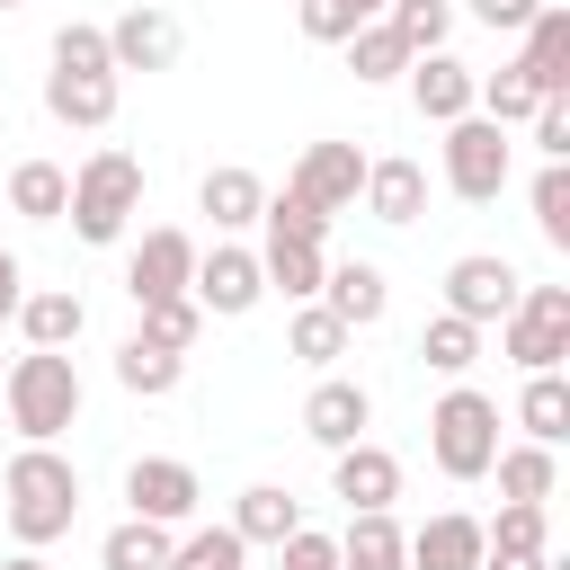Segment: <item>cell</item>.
<instances>
[{"label": "cell", "mask_w": 570, "mask_h": 570, "mask_svg": "<svg viewBox=\"0 0 570 570\" xmlns=\"http://www.w3.org/2000/svg\"><path fill=\"white\" fill-rule=\"evenodd\" d=\"M0 517H9L18 552L62 543V534H71V517H80V463H71V454H53V445H18V454H9V472H0Z\"/></svg>", "instance_id": "6da1fadb"}, {"label": "cell", "mask_w": 570, "mask_h": 570, "mask_svg": "<svg viewBox=\"0 0 570 570\" xmlns=\"http://www.w3.org/2000/svg\"><path fill=\"white\" fill-rule=\"evenodd\" d=\"M0 401H9V428L27 445H53L62 428H80V365L53 356V347H27V356H9Z\"/></svg>", "instance_id": "7a4b0ae2"}, {"label": "cell", "mask_w": 570, "mask_h": 570, "mask_svg": "<svg viewBox=\"0 0 570 570\" xmlns=\"http://www.w3.org/2000/svg\"><path fill=\"white\" fill-rule=\"evenodd\" d=\"M142 214V160L134 151H89L80 169H71V205H62V223L89 240V249H107V240H125V223Z\"/></svg>", "instance_id": "3957f363"}, {"label": "cell", "mask_w": 570, "mask_h": 570, "mask_svg": "<svg viewBox=\"0 0 570 570\" xmlns=\"http://www.w3.org/2000/svg\"><path fill=\"white\" fill-rule=\"evenodd\" d=\"M428 454L445 481H490V454H499V401L454 383L436 410H428Z\"/></svg>", "instance_id": "277c9868"}, {"label": "cell", "mask_w": 570, "mask_h": 570, "mask_svg": "<svg viewBox=\"0 0 570 570\" xmlns=\"http://www.w3.org/2000/svg\"><path fill=\"white\" fill-rule=\"evenodd\" d=\"M499 347L525 374H561V356H570V285H525L517 312L499 321Z\"/></svg>", "instance_id": "5b68a950"}, {"label": "cell", "mask_w": 570, "mask_h": 570, "mask_svg": "<svg viewBox=\"0 0 570 570\" xmlns=\"http://www.w3.org/2000/svg\"><path fill=\"white\" fill-rule=\"evenodd\" d=\"M445 187H454L463 205H490V196L508 187V125L454 116V125H445Z\"/></svg>", "instance_id": "8992f818"}, {"label": "cell", "mask_w": 570, "mask_h": 570, "mask_svg": "<svg viewBox=\"0 0 570 570\" xmlns=\"http://www.w3.org/2000/svg\"><path fill=\"white\" fill-rule=\"evenodd\" d=\"M517 294H525V276H517V258H499V249H463V258L445 267V312H454V321H472V330L508 321V312H517Z\"/></svg>", "instance_id": "52a82bcc"}, {"label": "cell", "mask_w": 570, "mask_h": 570, "mask_svg": "<svg viewBox=\"0 0 570 570\" xmlns=\"http://www.w3.org/2000/svg\"><path fill=\"white\" fill-rule=\"evenodd\" d=\"M187 294H196V312H205V321H240V312H258V294H267V276H258V249H240V240H214V249H196V276H187Z\"/></svg>", "instance_id": "ba28073f"}, {"label": "cell", "mask_w": 570, "mask_h": 570, "mask_svg": "<svg viewBox=\"0 0 570 570\" xmlns=\"http://www.w3.org/2000/svg\"><path fill=\"white\" fill-rule=\"evenodd\" d=\"M196 499H205V481H196V463H178V454H134L125 463V508L134 517H151V525H187L196 517Z\"/></svg>", "instance_id": "9c48e42d"}, {"label": "cell", "mask_w": 570, "mask_h": 570, "mask_svg": "<svg viewBox=\"0 0 570 570\" xmlns=\"http://www.w3.org/2000/svg\"><path fill=\"white\" fill-rule=\"evenodd\" d=\"M187 276H196V232H178V223H151V232L134 240V258H125V294H134V312L187 294Z\"/></svg>", "instance_id": "30bf717a"}, {"label": "cell", "mask_w": 570, "mask_h": 570, "mask_svg": "<svg viewBox=\"0 0 570 570\" xmlns=\"http://www.w3.org/2000/svg\"><path fill=\"white\" fill-rule=\"evenodd\" d=\"M178 53H187V27H178L169 9H151V0H134V9L107 27V62H116V80H125V71H178Z\"/></svg>", "instance_id": "8fae6325"}, {"label": "cell", "mask_w": 570, "mask_h": 570, "mask_svg": "<svg viewBox=\"0 0 570 570\" xmlns=\"http://www.w3.org/2000/svg\"><path fill=\"white\" fill-rule=\"evenodd\" d=\"M330 490L347 499V517H383V508L401 499V454L374 445V436H356V445L330 454Z\"/></svg>", "instance_id": "7c38bea8"}, {"label": "cell", "mask_w": 570, "mask_h": 570, "mask_svg": "<svg viewBox=\"0 0 570 570\" xmlns=\"http://www.w3.org/2000/svg\"><path fill=\"white\" fill-rule=\"evenodd\" d=\"M285 187H294L312 214H347V205L365 196V151H356V142H312Z\"/></svg>", "instance_id": "4fadbf2b"}, {"label": "cell", "mask_w": 570, "mask_h": 570, "mask_svg": "<svg viewBox=\"0 0 570 570\" xmlns=\"http://www.w3.org/2000/svg\"><path fill=\"white\" fill-rule=\"evenodd\" d=\"M365 428H374V392H365L356 374H321V383H312V401H303V436L338 454V445H356Z\"/></svg>", "instance_id": "5bb4252c"}, {"label": "cell", "mask_w": 570, "mask_h": 570, "mask_svg": "<svg viewBox=\"0 0 570 570\" xmlns=\"http://www.w3.org/2000/svg\"><path fill=\"white\" fill-rule=\"evenodd\" d=\"M517 71H525V89L534 98H570V9H534L525 18V53H517Z\"/></svg>", "instance_id": "9a60e30c"}, {"label": "cell", "mask_w": 570, "mask_h": 570, "mask_svg": "<svg viewBox=\"0 0 570 570\" xmlns=\"http://www.w3.org/2000/svg\"><path fill=\"white\" fill-rule=\"evenodd\" d=\"M401 80H410V107H419L428 125H454V116H472V89H481V71H472V62H454V53H419Z\"/></svg>", "instance_id": "2e32d148"}, {"label": "cell", "mask_w": 570, "mask_h": 570, "mask_svg": "<svg viewBox=\"0 0 570 570\" xmlns=\"http://www.w3.org/2000/svg\"><path fill=\"white\" fill-rule=\"evenodd\" d=\"M116 98H125L116 71H45V116H53V125L98 134V125H116Z\"/></svg>", "instance_id": "e0dca14e"}, {"label": "cell", "mask_w": 570, "mask_h": 570, "mask_svg": "<svg viewBox=\"0 0 570 570\" xmlns=\"http://www.w3.org/2000/svg\"><path fill=\"white\" fill-rule=\"evenodd\" d=\"M312 303H330L347 330H374V321L392 312V276H383L374 258H338V267L321 276V294H312Z\"/></svg>", "instance_id": "ac0fdd59"}, {"label": "cell", "mask_w": 570, "mask_h": 570, "mask_svg": "<svg viewBox=\"0 0 570 570\" xmlns=\"http://www.w3.org/2000/svg\"><path fill=\"white\" fill-rule=\"evenodd\" d=\"M410 570H481V517L436 508V517L410 534Z\"/></svg>", "instance_id": "d6986e66"}, {"label": "cell", "mask_w": 570, "mask_h": 570, "mask_svg": "<svg viewBox=\"0 0 570 570\" xmlns=\"http://www.w3.org/2000/svg\"><path fill=\"white\" fill-rule=\"evenodd\" d=\"M196 205L214 214V232H249V223L267 214V178H258V169H240V160H223V169H205Z\"/></svg>", "instance_id": "ffe728a7"}, {"label": "cell", "mask_w": 570, "mask_h": 570, "mask_svg": "<svg viewBox=\"0 0 570 570\" xmlns=\"http://www.w3.org/2000/svg\"><path fill=\"white\" fill-rule=\"evenodd\" d=\"M89 330V303L71 294V285H45V294H27L18 303V338L27 347H53V356H71V338Z\"/></svg>", "instance_id": "44dd1931"}, {"label": "cell", "mask_w": 570, "mask_h": 570, "mask_svg": "<svg viewBox=\"0 0 570 570\" xmlns=\"http://www.w3.org/2000/svg\"><path fill=\"white\" fill-rule=\"evenodd\" d=\"M365 214L374 223H419L428 214V169L419 160H365Z\"/></svg>", "instance_id": "7402d4cb"}, {"label": "cell", "mask_w": 570, "mask_h": 570, "mask_svg": "<svg viewBox=\"0 0 570 570\" xmlns=\"http://www.w3.org/2000/svg\"><path fill=\"white\" fill-rule=\"evenodd\" d=\"M258 276H267V294H285V303H312L321 276H330V249H321V240H267V249H258Z\"/></svg>", "instance_id": "603a6c76"}, {"label": "cell", "mask_w": 570, "mask_h": 570, "mask_svg": "<svg viewBox=\"0 0 570 570\" xmlns=\"http://www.w3.org/2000/svg\"><path fill=\"white\" fill-rule=\"evenodd\" d=\"M490 472H499V499H517V508H543L561 490V454L552 445H499Z\"/></svg>", "instance_id": "cb8c5ba5"}, {"label": "cell", "mask_w": 570, "mask_h": 570, "mask_svg": "<svg viewBox=\"0 0 570 570\" xmlns=\"http://www.w3.org/2000/svg\"><path fill=\"white\" fill-rule=\"evenodd\" d=\"M303 525V508H294V490H276V481H249L240 499H232V534L240 543H285Z\"/></svg>", "instance_id": "d4e9b609"}, {"label": "cell", "mask_w": 570, "mask_h": 570, "mask_svg": "<svg viewBox=\"0 0 570 570\" xmlns=\"http://www.w3.org/2000/svg\"><path fill=\"white\" fill-rule=\"evenodd\" d=\"M338 570H410V534L392 525V508H383V517H347Z\"/></svg>", "instance_id": "484cf974"}, {"label": "cell", "mask_w": 570, "mask_h": 570, "mask_svg": "<svg viewBox=\"0 0 570 570\" xmlns=\"http://www.w3.org/2000/svg\"><path fill=\"white\" fill-rule=\"evenodd\" d=\"M116 383H125L134 401H169V392L187 383V356H169V347H151V338H125V347H116Z\"/></svg>", "instance_id": "4316f807"}, {"label": "cell", "mask_w": 570, "mask_h": 570, "mask_svg": "<svg viewBox=\"0 0 570 570\" xmlns=\"http://www.w3.org/2000/svg\"><path fill=\"white\" fill-rule=\"evenodd\" d=\"M517 428H525V445H552V454H561V436H570V383H561V374H525Z\"/></svg>", "instance_id": "83f0119b"}, {"label": "cell", "mask_w": 570, "mask_h": 570, "mask_svg": "<svg viewBox=\"0 0 570 570\" xmlns=\"http://www.w3.org/2000/svg\"><path fill=\"white\" fill-rule=\"evenodd\" d=\"M169 525H151V517H125V525H107L98 534V570H169Z\"/></svg>", "instance_id": "f1b7e54d"}, {"label": "cell", "mask_w": 570, "mask_h": 570, "mask_svg": "<svg viewBox=\"0 0 570 570\" xmlns=\"http://www.w3.org/2000/svg\"><path fill=\"white\" fill-rule=\"evenodd\" d=\"M9 205H18L27 223H62V205H71V169H62V160H18V169H9Z\"/></svg>", "instance_id": "f546056e"}, {"label": "cell", "mask_w": 570, "mask_h": 570, "mask_svg": "<svg viewBox=\"0 0 570 570\" xmlns=\"http://www.w3.org/2000/svg\"><path fill=\"white\" fill-rule=\"evenodd\" d=\"M347 338H356V330H347L330 303H294V330H285V347H294L303 365H321V374H330V365L347 356Z\"/></svg>", "instance_id": "4dcf8cb0"}, {"label": "cell", "mask_w": 570, "mask_h": 570, "mask_svg": "<svg viewBox=\"0 0 570 570\" xmlns=\"http://www.w3.org/2000/svg\"><path fill=\"white\" fill-rule=\"evenodd\" d=\"M383 27L401 36V53H410V62H419V53H445L454 0H392V9H383Z\"/></svg>", "instance_id": "1f68e13d"}, {"label": "cell", "mask_w": 570, "mask_h": 570, "mask_svg": "<svg viewBox=\"0 0 570 570\" xmlns=\"http://www.w3.org/2000/svg\"><path fill=\"white\" fill-rule=\"evenodd\" d=\"M419 356H428L436 374H454V383H463V374L481 365V330H472V321H454V312H436V321L419 330Z\"/></svg>", "instance_id": "d6a6232c"}, {"label": "cell", "mask_w": 570, "mask_h": 570, "mask_svg": "<svg viewBox=\"0 0 570 570\" xmlns=\"http://www.w3.org/2000/svg\"><path fill=\"white\" fill-rule=\"evenodd\" d=\"M134 338H151V347H169V356H187L196 338H205V312H196V294H169V303H142V330Z\"/></svg>", "instance_id": "836d02e7"}, {"label": "cell", "mask_w": 570, "mask_h": 570, "mask_svg": "<svg viewBox=\"0 0 570 570\" xmlns=\"http://www.w3.org/2000/svg\"><path fill=\"white\" fill-rule=\"evenodd\" d=\"M347 71H356V80H401L410 53H401V36H392L383 18H365V27L347 36Z\"/></svg>", "instance_id": "e575fe53"}, {"label": "cell", "mask_w": 570, "mask_h": 570, "mask_svg": "<svg viewBox=\"0 0 570 570\" xmlns=\"http://www.w3.org/2000/svg\"><path fill=\"white\" fill-rule=\"evenodd\" d=\"M481 552H552V517H543V508H517V499H508V508H499V517L481 525Z\"/></svg>", "instance_id": "d590c367"}, {"label": "cell", "mask_w": 570, "mask_h": 570, "mask_svg": "<svg viewBox=\"0 0 570 570\" xmlns=\"http://www.w3.org/2000/svg\"><path fill=\"white\" fill-rule=\"evenodd\" d=\"M240 561H249V543L232 525H196V534L169 543V570H240Z\"/></svg>", "instance_id": "8d00e7d4"}, {"label": "cell", "mask_w": 570, "mask_h": 570, "mask_svg": "<svg viewBox=\"0 0 570 570\" xmlns=\"http://www.w3.org/2000/svg\"><path fill=\"white\" fill-rule=\"evenodd\" d=\"M534 232L552 249H570V160H543L534 169Z\"/></svg>", "instance_id": "74e56055"}, {"label": "cell", "mask_w": 570, "mask_h": 570, "mask_svg": "<svg viewBox=\"0 0 570 570\" xmlns=\"http://www.w3.org/2000/svg\"><path fill=\"white\" fill-rule=\"evenodd\" d=\"M383 9H392V0H303V36H312V45H347V36H356L365 18H383Z\"/></svg>", "instance_id": "f35d334b"}, {"label": "cell", "mask_w": 570, "mask_h": 570, "mask_svg": "<svg viewBox=\"0 0 570 570\" xmlns=\"http://www.w3.org/2000/svg\"><path fill=\"white\" fill-rule=\"evenodd\" d=\"M53 71H116L107 62V27H53Z\"/></svg>", "instance_id": "ab89813d"}, {"label": "cell", "mask_w": 570, "mask_h": 570, "mask_svg": "<svg viewBox=\"0 0 570 570\" xmlns=\"http://www.w3.org/2000/svg\"><path fill=\"white\" fill-rule=\"evenodd\" d=\"M258 223H267V240H321V232H330V214H312L294 187H285V196H267V214H258Z\"/></svg>", "instance_id": "60d3db41"}, {"label": "cell", "mask_w": 570, "mask_h": 570, "mask_svg": "<svg viewBox=\"0 0 570 570\" xmlns=\"http://www.w3.org/2000/svg\"><path fill=\"white\" fill-rule=\"evenodd\" d=\"M276 570H338V534H312V525H294V534L276 543Z\"/></svg>", "instance_id": "b9f144b4"}, {"label": "cell", "mask_w": 570, "mask_h": 570, "mask_svg": "<svg viewBox=\"0 0 570 570\" xmlns=\"http://www.w3.org/2000/svg\"><path fill=\"white\" fill-rule=\"evenodd\" d=\"M525 125H534V151L543 160H570V98H543Z\"/></svg>", "instance_id": "7bdbcfd3"}, {"label": "cell", "mask_w": 570, "mask_h": 570, "mask_svg": "<svg viewBox=\"0 0 570 570\" xmlns=\"http://www.w3.org/2000/svg\"><path fill=\"white\" fill-rule=\"evenodd\" d=\"M534 9H543V0H472V18H481V27H508V36H525Z\"/></svg>", "instance_id": "ee69618b"}, {"label": "cell", "mask_w": 570, "mask_h": 570, "mask_svg": "<svg viewBox=\"0 0 570 570\" xmlns=\"http://www.w3.org/2000/svg\"><path fill=\"white\" fill-rule=\"evenodd\" d=\"M18 303H27V276H18V258L0 249V321H18Z\"/></svg>", "instance_id": "f6af8a7d"}, {"label": "cell", "mask_w": 570, "mask_h": 570, "mask_svg": "<svg viewBox=\"0 0 570 570\" xmlns=\"http://www.w3.org/2000/svg\"><path fill=\"white\" fill-rule=\"evenodd\" d=\"M481 570H552V552H481Z\"/></svg>", "instance_id": "bcb514c9"}, {"label": "cell", "mask_w": 570, "mask_h": 570, "mask_svg": "<svg viewBox=\"0 0 570 570\" xmlns=\"http://www.w3.org/2000/svg\"><path fill=\"white\" fill-rule=\"evenodd\" d=\"M0 570H53V561H45V552H9Z\"/></svg>", "instance_id": "7dc6e473"}, {"label": "cell", "mask_w": 570, "mask_h": 570, "mask_svg": "<svg viewBox=\"0 0 570 570\" xmlns=\"http://www.w3.org/2000/svg\"><path fill=\"white\" fill-rule=\"evenodd\" d=\"M0 9H27V0H0Z\"/></svg>", "instance_id": "c3c4849f"}, {"label": "cell", "mask_w": 570, "mask_h": 570, "mask_svg": "<svg viewBox=\"0 0 570 570\" xmlns=\"http://www.w3.org/2000/svg\"><path fill=\"white\" fill-rule=\"evenodd\" d=\"M0 374H9V365H0Z\"/></svg>", "instance_id": "681fc988"}]
</instances>
